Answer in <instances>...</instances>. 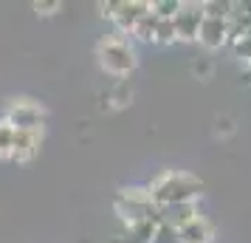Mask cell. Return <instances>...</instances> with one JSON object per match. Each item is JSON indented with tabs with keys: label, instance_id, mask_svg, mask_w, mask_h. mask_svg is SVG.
I'll return each instance as SVG.
<instances>
[{
	"label": "cell",
	"instance_id": "22",
	"mask_svg": "<svg viewBox=\"0 0 251 243\" xmlns=\"http://www.w3.org/2000/svg\"><path fill=\"white\" fill-rule=\"evenodd\" d=\"M195 74H201V77L209 74V62H203V59H201V62H195Z\"/></svg>",
	"mask_w": 251,
	"mask_h": 243
},
{
	"label": "cell",
	"instance_id": "13",
	"mask_svg": "<svg viewBox=\"0 0 251 243\" xmlns=\"http://www.w3.org/2000/svg\"><path fill=\"white\" fill-rule=\"evenodd\" d=\"M150 6L158 20H175V14L181 12V0H152Z\"/></svg>",
	"mask_w": 251,
	"mask_h": 243
},
{
	"label": "cell",
	"instance_id": "17",
	"mask_svg": "<svg viewBox=\"0 0 251 243\" xmlns=\"http://www.w3.org/2000/svg\"><path fill=\"white\" fill-rule=\"evenodd\" d=\"M152 243H181V235H178V229L161 223L158 232H155V238H152Z\"/></svg>",
	"mask_w": 251,
	"mask_h": 243
},
{
	"label": "cell",
	"instance_id": "8",
	"mask_svg": "<svg viewBox=\"0 0 251 243\" xmlns=\"http://www.w3.org/2000/svg\"><path fill=\"white\" fill-rule=\"evenodd\" d=\"M228 37V20H217V17H203L201 31H198V43L206 48H220L226 46Z\"/></svg>",
	"mask_w": 251,
	"mask_h": 243
},
{
	"label": "cell",
	"instance_id": "21",
	"mask_svg": "<svg viewBox=\"0 0 251 243\" xmlns=\"http://www.w3.org/2000/svg\"><path fill=\"white\" fill-rule=\"evenodd\" d=\"M119 3H122V0H107V3H99V9H102L104 17H110V20H113L116 12H119Z\"/></svg>",
	"mask_w": 251,
	"mask_h": 243
},
{
	"label": "cell",
	"instance_id": "15",
	"mask_svg": "<svg viewBox=\"0 0 251 243\" xmlns=\"http://www.w3.org/2000/svg\"><path fill=\"white\" fill-rule=\"evenodd\" d=\"M12 144H14V128L6 119H0V159L12 156Z\"/></svg>",
	"mask_w": 251,
	"mask_h": 243
},
{
	"label": "cell",
	"instance_id": "3",
	"mask_svg": "<svg viewBox=\"0 0 251 243\" xmlns=\"http://www.w3.org/2000/svg\"><path fill=\"white\" fill-rule=\"evenodd\" d=\"M116 212H119V218L125 220V223H133V220H158L161 223V212L158 207L152 204V198H150V189H141V187H130V189H122L113 201Z\"/></svg>",
	"mask_w": 251,
	"mask_h": 243
},
{
	"label": "cell",
	"instance_id": "14",
	"mask_svg": "<svg viewBox=\"0 0 251 243\" xmlns=\"http://www.w3.org/2000/svg\"><path fill=\"white\" fill-rule=\"evenodd\" d=\"M231 9H234L231 0H206L203 3L206 17H217V20H228L231 17Z\"/></svg>",
	"mask_w": 251,
	"mask_h": 243
},
{
	"label": "cell",
	"instance_id": "12",
	"mask_svg": "<svg viewBox=\"0 0 251 243\" xmlns=\"http://www.w3.org/2000/svg\"><path fill=\"white\" fill-rule=\"evenodd\" d=\"M155 28H158V17H155L152 9H150V12L136 23L133 34H136V40H141V43H155Z\"/></svg>",
	"mask_w": 251,
	"mask_h": 243
},
{
	"label": "cell",
	"instance_id": "4",
	"mask_svg": "<svg viewBox=\"0 0 251 243\" xmlns=\"http://www.w3.org/2000/svg\"><path fill=\"white\" fill-rule=\"evenodd\" d=\"M6 122L12 125L14 130H43V122H46V113L43 108L34 102H14L9 110H6Z\"/></svg>",
	"mask_w": 251,
	"mask_h": 243
},
{
	"label": "cell",
	"instance_id": "9",
	"mask_svg": "<svg viewBox=\"0 0 251 243\" xmlns=\"http://www.w3.org/2000/svg\"><path fill=\"white\" fill-rule=\"evenodd\" d=\"M158 220H133V223H127L125 232L119 235V243H152L155 238V232H158Z\"/></svg>",
	"mask_w": 251,
	"mask_h": 243
},
{
	"label": "cell",
	"instance_id": "25",
	"mask_svg": "<svg viewBox=\"0 0 251 243\" xmlns=\"http://www.w3.org/2000/svg\"><path fill=\"white\" fill-rule=\"evenodd\" d=\"M181 243H183V241H181Z\"/></svg>",
	"mask_w": 251,
	"mask_h": 243
},
{
	"label": "cell",
	"instance_id": "2",
	"mask_svg": "<svg viewBox=\"0 0 251 243\" xmlns=\"http://www.w3.org/2000/svg\"><path fill=\"white\" fill-rule=\"evenodd\" d=\"M96 57H99V65L107 74H113V77H127L130 71L136 68V54H133V48L127 43V37L119 34V31L99 40Z\"/></svg>",
	"mask_w": 251,
	"mask_h": 243
},
{
	"label": "cell",
	"instance_id": "20",
	"mask_svg": "<svg viewBox=\"0 0 251 243\" xmlns=\"http://www.w3.org/2000/svg\"><path fill=\"white\" fill-rule=\"evenodd\" d=\"M110 99H113L116 105H127V102H130V93H127V85H125V82H122V85L113 91V96H110Z\"/></svg>",
	"mask_w": 251,
	"mask_h": 243
},
{
	"label": "cell",
	"instance_id": "18",
	"mask_svg": "<svg viewBox=\"0 0 251 243\" xmlns=\"http://www.w3.org/2000/svg\"><path fill=\"white\" fill-rule=\"evenodd\" d=\"M231 48H234V54H237V57H243V59H249V62H251V34H246L243 40H237Z\"/></svg>",
	"mask_w": 251,
	"mask_h": 243
},
{
	"label": "cell",
	"instance_id": "16",
	"mask_svg": "<svg viewBox=\"0 0 251 243\" xmlns=\"http://www.w3.org/2000/svg\"><path fill=\"white\" fill-rule=\"evenodd\" d=\"M178 34H175V20H158V28H155V43L158 46H170L175 43Z\"/></svg>",
	"mask_w": 251,
	"mask_h": 243
},
{
	"label": "cell",
	"instance_id": "7",
	"mask_svg": "<svg viewBox=\"0 0 251 243\" xmlns=\"http://www.w3.org/2000/svg\"><path fill=\"white\" fill-rule=\"evenodd\" d=\"M40 150V130H14V144H12V162L25 164L31 162Z\"/></svg>",
	"mask_w": 251,
	"mask_h": 243
},
{
	"label": "cell",
	"instance_id": "19",
	"mask_svg": "<svg viewBox=\"0 0 251 243\" xmlns=\"http://www.w3.org/2000/svg\"><path fill=\"white\" fill-rule=\"evenodd\" d=\"M34 9H37L40 14H54V12L59 9V0H37Z\"/></svg>",
	"mask_w": 251,
	"mask_h": 243
},
{
	"label": "cell",
	"instance_id": "5",
	"mask_svg": "<svg viewBox=\"0 0 251 243\" xmlns=\"http://www.w3.org/2000/svg\"><path fill=\"white\" fill-rule=\"evenodd\" d=\"M203 3H181V12L175 14V34L178 40H198L201 23H203Z\"/></svg>",
	"mask_w": 251,
	"mask_h": 243
},
{
	"label": "cell",
	"instance_id": "23",
	"mask_svg": "<svg viewBox=\"0 0 251 243\" xmlns=\"http://www.w3.org/2000/svg\"><path fill=\"white\" fill-rule=\"evenodd\" d=\"M217 130H223V133H231V119H220V122H217Z\"/></svg>",
	"mask_w": 251,
	"mask_h": 243
},
{
	"label": "cell",
	"instance_id": "10",
	"mask_svg": "<svg viewBox=\"0 0 251 243\" xmlns=\"http://www.w3.org/2000/svg\"><path fill=\"white\" fill-rule=\"evenodd\" d=\"M158 212H161V223H167L172 229H181L192 218H198L195 204H167V207H158Z\"/></svg>",
	"mask_w": 251,
	"mask_h": 243
},
{
	"label": "cell",
	"instance_id": "24",
	"mask_svg": "<svg viewBox=\"0 0 251 243\" xmlns=\"http://www.w3.org/2000/svg\"><path fill=\"white\" fill-rule=\"evenodd\" d=\"M246 80H249V82H251V68H249V71H246Z\"/></svg>",
	"mask_w": 251,
	"mask_h": 243
},
{
	"label": "cell",
	"instance_id": "6",
	"mask_svg": "<svg viewBox=\"0 0 251 243\" xmlns=\"http://www.w3.org/2000/svg\"><path fill=\"white\" fill-rule=\"evenodd\" d=\"M150 9H152V6L144 3V0H122V3H119V12H116V17H113L116 31H119V34H133L136 23L150 12Z\"/></svg>",
	"mask_w": 251,
	"mask_h": 243
},
{
	"label": "cell",
	"instance_id": "11",
	"mask_svg": "<svg viewBox=\"0 0 251 243\" xmlns=\"http://www.w3.org/2000/svg\"><path fill=\"white\" fill-rule=\"evenodd\" d=\"M178 235H181L183 243H209L212 241V223H209L203 215H198V218H192L186 226H181Z\"/></svg>",
	"mask_w": 251,
	"mask_h": 243
},
{
	"label": "cell",
	"instance_id": "1",
	"mask_svg": "<svg viewBox=\"0 0 251 243\" xmlns=\"http://www.w3.org/2000/svg\"><path fill=\"white\" fill-rule=\"evenodd\" d=\"M150 198L155 207H167V204H192L195 198L203 192V181L195 178L181 170H167L161 173L152 184L147 187Z\"/></svg>",
	"mask_w": 251,
	"mask_h": 243
}]
</instances>
